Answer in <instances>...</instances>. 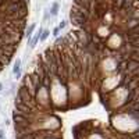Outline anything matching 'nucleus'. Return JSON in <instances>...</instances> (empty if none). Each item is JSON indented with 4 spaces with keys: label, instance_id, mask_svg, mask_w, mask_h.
<instances>
[{
    "label": "nucleus",
    "instance_id": "obj_1",
    "mask_svg": "<svg viewBox=\"0 0 139 139\" xmlns=\"http://www.w3.org/2000/svg\"><path fill=\"white\" fill-rule=\"evenodd\" d=\"M29 0H0V54L14 56L27 29Z\"/></svg>",
    "mask_w": 139,
    "mask_h": 139
},
{
    "label": "nucleus",
    "instance_id": "obj_2",
    "mask_svg": "<svg viewBox=\"0 0 139 139\" xmlns=\"http://www.w3.org/2000/svg\"><path fill=\"white\" fill-rule=\"evenodd\" d=\"M42 31H43V29H40V28H39V31L36 32V35H35L33 38H31V40H29V47H31V49L35 47V46H36V43L40 40V35H42Z\"/></svg>",
    "mask_w": 139,
    "mask_h": 139
},
{
    "label": "nucleus",
    "instance_id": "obj_3",
    "mask_svg": "<svg viewBox=\"0 0 139 139\" xmlns=\"http://www.w3.org/2000/svg\"><path fill=\"white\" fill-rule=\"evenodd\" d=\"M13 74H14L17 78H20V75H21V60L20 58H17L14 63V68H13Z\"/></svg>",
    "mask_w": 139,
    "mask_h": 139
},
{
    "label": "nucleus",
    "instance_id": "obj_4",
    "mask_svg": "<svg viewBox=\"0 0 139 139\" xmlns=\"http://www.w3.org/2000/svg\"><path fill=\"white\" fill-rule=\"evenodd\" d=\"M35 31V24H31L29 27L25 29V36L28 38V40H31V38H32V32Z\"/></svg>",
    "mask_w": 139,
    "mask_h": 139
},
{
    "label": "nucleus",
    "instance_id": "obj_5",
    "mask_svg": "<svg viewBox=\"0 0 139 139\" xmlns=\"http://www.w3.org/2000/svg\"><path fill=\"white\" fill-rule=\"evenodd\" d=\"M49 35H50V31H49V29H43L42 35H40V40H42V42H43V40H46L49 38Z\"/></svg>",
    "mask_w": 139,
    "mask_h": 139
},
{
    "label": "nucleus",
    "instance_id": "obj_6",
    "mask_svg": "<svg viewBox=\"0 0 139 139\" xmlns=\"http://www.w3.org/2000/svg\"><path fill=\"white\" fill-rule=\"evenodd\" d=\"M57 13H58V4L53 3V6H51V9H50V14L51 15H57Z\"/></svg>",
    "mask_w": 139,
    "mask_h": 139
},
{
    "label": "nucleus",
    "instance_id": "obj_7",
    "mask_svg": "<svg viewBox=\"0 0 139 139\" xmlns=\"http://www.w3.org/2000/svg\"><path fill=\"white\" fill-rule=\"evenodd\" d=\"M60 31H61V29H60L58 27L54 28V29H53V35H54V36H58V32H60Z\"/></svg>",
    "mask_w": 139,
    "mask_h": 139
},
{
    "label": "nucleus",
    "instance_id": "obj_8",
    "mask_svg": "<svg viewBox=\"0 0 139 139\" xmlns=\"http://www.w3.org/2000/svg\"><path fill=\"white\" fill-rule=\"evenodd\" d=\"M65 25H67V22H65V21H61V22H60V25H58V28H60V29H64V28H65Z\"/></svg>",
    "mask_w": 139,
    "mask_h": 139
},
{
    "label": "nucleus",
    "instance_id": "obj_9",
    "mask_svg": "<svg viewBox=\"0 0 139 139\" xmlns=\"http://www.w3.org/2000/svg\"><path fill=\"white\" fill-rule=\"evenodd\" d=\"M3 138H4V131L0 129V139H3Z\"/></svg>",
    "mask_w": 139,
    "mask_h": 139
},
{
    "label": "nucleus",
    "instance_id": "obj_10",
    "mask_svg": "<svg viewBox=\"0 0 139 139\" xmlns=\"http://www.w3.org/2000/svg\"><path fill=\"white\" fill-rule=\"evenodd\" d=\"M3 91V84H0V92Z\"/></svg>",
    "mask_w": 139,
    "mask_h": 139
}]
</instances>
